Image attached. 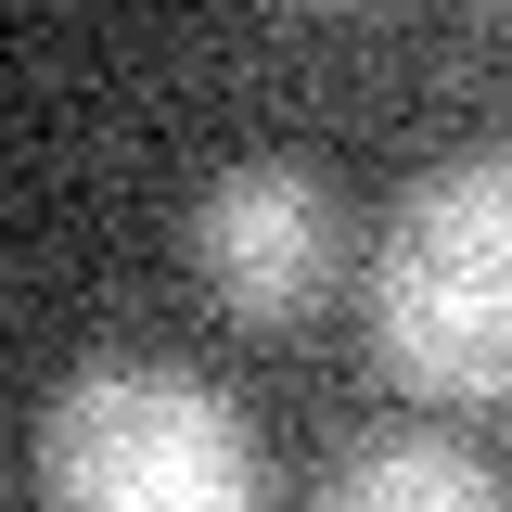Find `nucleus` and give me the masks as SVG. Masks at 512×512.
<instances>
[{
  "label": "nucleus",
  "instance_id": "nucleus-1",
  "mask_svg": "<svg viewBox=\"0 0 512 512\" xmlns=\"http://www.w3.org/2000/svg\"><path fill=\"white\" fill-rule=\"evenodd\" d=\"M372 346L436 410L512 397V141L448 154L372 244Z\"/></svg>",
  "mask_w": 512,
  "mask_h": 512
},
{
  "label": "nucleus",
  "instance_id": "nucleus-2",
  "mask_svg": "<svg viewBox=\"0 0 512 512\" xmlns=\"http://www.w3.org/2000/svg\"><path fill=\"white\" fill-rule=\"evenodd\" d=\"M39 500L52 512H256V436L205 372L90 359L39 410Z\"/></svg>",
  "mask_w": 512,
  "mask_h": 512
},
{
  "label": "nucleus",
  "instance_id": "nucleus-3",
  "mask_svg": "<svg viewBox=\"0 0 512 512\" xmlns=\"http://www.w3.org/2000/svg\"><path fill=\"white\" fill-rule=\"evenodd\" d=\"M192 256H205V282H218V308H231V320H256V333H295V320H308L320 295L346 282V218H333L320 167L244 154V167H218V192H205Z\"/></svg>",
  "mask_w": 512,
  "mask_h": 512
},
{
  "label": "nucleus",
  "instance_id": "nucleus-4",
  "mask_svg": "<svg viewBox=\"0 0 512 512\" xmlns=\"http://www.w3.org/2000/svg\"><path fill=\"white\" fill-rule=\"evenodd\" d=\"M320 512H512V487H500L461 436L410 423V436L346 448V461H333V487H320Z\"/></svg>",
  "mask_w": 512,
  "mask_h": 512
}]
</instances>
